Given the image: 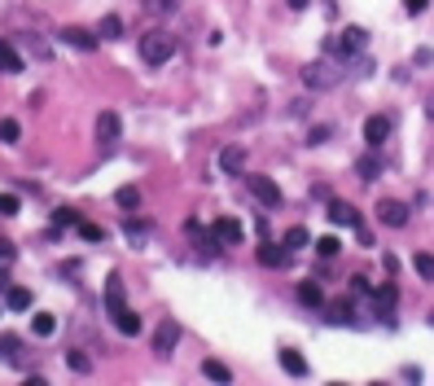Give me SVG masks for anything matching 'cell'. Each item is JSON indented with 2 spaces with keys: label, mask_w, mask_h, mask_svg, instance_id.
<instances>
[{
  "label": "cell",
  "mask_w": 434,
  "mask_h": 386,
  "mask_svg": "<svg viewBox=\"0 0 434 386\" xmlns=\"http://www.w3.org/2000/svg\"><path fill=\"white\" fill-rule=\"evenodd\" d=\"M211 233H215V241L228 250V246H241V237H246V224H241L237 215H220V220L211 224Z\"/></svg>",
  "instance_id": "277c9868"
},
{
  "label": "cell",
  "mask_w": 434,
  "mask_h": 386,
  "mask_svg": "<svg viewBox=\"0 0 434 386\" xmlns=\"http://www.w3.org/2000/svg\"><path fill=\"white\" fill-rule=\"evenodd\" d=\"M31 334H35V338H53V334H57V316H53V312H35Z\"/></svg>",
  "instance_id": "ffe728a7"
},
{
  "label": "cell",
  "mask_w": 434,
  "mask_h": 386,
  "mask_svg": "<svg viewBox=\"0 0 434 386\" xmlns=\"http://www.w3.org/2000/svg\"><path fill=\"white\" fill-rule=\"evenodd\" d=\"M250 180V193H255L259 207H281V189H276L272 176H246Z\"/></svg>",
  "instance_id": "ba28073f"
},
{
  "label": "cell",
  "mask_w": 434,
  "mask_h": 386,
  "mask_svg": "<svg viewBox=\"0 0 434 386\" xmlns=\"http://www.w3.org/2000/svg\"><path fill=\"white\" fill-rule=\"evenodd\" d=\"M176 347H180V325L167 316V321H158V329H154V356H176Z\"/></svg>",
  "instance_id": "5b68a950"
},
{
  "label": "cell",
  "mask_w": 434,
  "mask_h": 386,
  "mask_svg": "<svg viewBox=\"0 0 434 386\" xmlns=\"http://www.w3.org/2000/svg\"><path fill=\"white\" fill-rule=\"evenodd\" d=\"M96 35H105V40H118V35H123V18H118V14H105L101 22H96Z\"/></svg>",
  "instance_id": "d4e9b609"
},
{
  "label": "cell",
  "mask_w": 434,
  "mask_h": 386,
  "mask_svg": "<svg viewBox=\"0 0 434 386\" xmlns=\"http://www.w3.org/2000/svg\"><path fill=\"white\" fill-rule=\"evenodd\" d=\"M373 303H378L382 316H391V307H395V285H382L378 294H373Z\"/></svg>",
  "instance_id": "f546056e"
},
{
  "label": "cell",
  "mask_w": 434,
  "mask_h": 386,
  "mask_svg": "<svg viewBox=\"0 0 434 386\" xmlns=\"http://www.w3.org/2000/svg\"><path fill=\"white\" fill-rule=\"evenodd\" d=\"M202 373H207V378H211V382H224V386H228V382H233V369H228V365H224V360H202Z\"/></svg>",
  "instance_id": "7402d4cb"
},
{
  "label": "cell",
  "mask_w": 434,
  "mask_h": 386,
  "mask_svg": "<svg viewBox=\"0 0 434 386\" xmlns=\"http://www.w3.org/2000/svg\"><path fill=\"white\" fill-rule=\"evenodd\" d=\"M18 136H22L18 119H0V141H5V145H18Z\"/></svg>",
  "instance_id": "4dcf8cb0"
},
{
  "label": "cell",
  "mask_w": 434,
  "mask_h": 386,
  "mask_svg": "<svg viewBox=\"0 0 434 386\" xmlns=\"http://www.w3.org/2000/svg\"><path fill=\"white\" fill-rule=\"evenodd\" d=\"M426 114H430V119H434V92H430V96H426Z\"/></svg>",
  "instance_id": "b9f144b4"
},
{
  "label": "cell",
  "mask_w": 434,
  "mask_h": 386,
  "mask_svg": "<svg viewBox=\"0 0 434 386\" xmlns=\"http://www.w3.org/2000/svg\"><path fill=\"white\" fill-rule=\"evenodd\" d=\"M281 369L289 373V378H307V360L298 356V352H289V347L281 352Z\"/></svg>",
  "instance_id": "44dd1931"
},
{
  "label": "cell",
  "mask_w": 434,
  "mask_h": 386,
  "mask_svg": "<svg viewBox=\"0 0 434 386\" xmlns=\"http://www.w3.org/2000/svg\"><path fill=\"white\" fill-rule=\"evenodd\" d=\"M118 136H123V119H118L114 110H101L96 114V141H101L105 150H114Z\"/></svg>",
  "instance_id": "8992f818"
},
{
  "label": "cell",
  "mask_w": 434,
  "mask_h": 386,
  "mask_svg": "<svg viewBox=\"0 0 434 386\" xmlns=\"http://www.w3.org/2000/svg\"><path fill=\"white\" fill-rule=\"evenodd\" d=\"M303 246H311V233H307L303 224H294V228H289V233H285V250H289V255H294V250H303Z\"/></svg>",
  "instance_id": "cb8c5ba5"
},
{
  "label": "cell",
  "mask_w": 434,
  "mask_h": 386,
  "mask_svg": "<svg viewBox=\"0 0 434 386\" xmlns=\"http://www.w3.org/2000/svg\"><path fill=\"white\" fill-rule=\"evenodd\" d=\"M351 294H360V298H364V294H373V290H369V281H364V276H351Z\"/></svg>",
  "instance_id": "f35d334b"
},
{
  "label": "cell",
  "mask_w": 434,
  "mask_h": 386,
  "mask_svg": "<svg viewBox=\"0 0 434 386\" xmlns=\"http://www.w3.org/2000/svg\"><path fill=\"white\" fill-rule=\"evenodd\" d=\"M364 44H369V31H364V27H342L338 35L324 40V53L338 57V62H351V57L364 53Z\"/></svg>",
  "instance_id": "6da1fadb"
},
{
  "label": "cell",
  "mask_w": 434,
  "mask_h": 386,
  "mask_svg": "<svg viewBox=\"0 0 434 386\" xmlns=\"http://www.w3.org/2000/svg\"><path fill=\"white\" fill-rule=\"evenodd\" d=\"M114 202H118V207H123V211H136V207H141V189H132V185H123V189H118V193H114Z\"/></svg>",
  "instance_id": "f1b7e54d"
},
{
  "label": "cell",
  "mask_w": 434,
  "mask_h": 386,
  "mask_svg": "<svg viewBox=\"0 0 434 386\" xmlns=\"http://www.w3.org/2000/svg\"><path fill=\"white\" fill-rule=\"evenodd\" d=\"M259 263H263V268H285V263H289V250H285V246H272V241H263V246H259Z\"/></svg>",
  "instance_id": "e0dca14e"
},
{
  "label": "cell",
  "mask_w": 434,
  "mask_h": 386,
  "mask_svg": "<svg viewBox=\"0 0 434 386\" xmlns=\"http://www.w3.org/2000/svg\"><path fill=\"white\" fill-rule=\"evenodd\" d=\"M289 5H294V9H307V0H289Z\"/></svg>",
  "instance_id": "7bdbcfd3"
},
{
  "label": "cell",
  "mask_w": 434,
  "mask_h": 386,
  "mask_svg": "<svg viewBox=\"0 0 434 386\" xmlns=\"http://www.w3.org/2000/svg\"><path fill=\"white\" fill-rule=\"evenodd\" d=\"M426 5H430V0H404L408 14H426Z\"/></svg>",
  "instance_id": "ab89813d"
},
{
  "label": "cell",
  "mask_w": 434,
  "mask_h": 386,
  "mask_svg": "<svg viewBox=\"0 0 434 386\" xmlns=\"http://www.w3.org/2000/svg\"><path fill=\"white\" fill-rule=\"evenodd\" d=\"M176 57V35H167V31H145L141 35V62L145 66H163V62H172Z\"/></svg>",
  "instance_id": "3957f363"
},
{
  "label": "cell",
  "mask_w": 434,
  "mask_h": 386,
  "mask_svg": "<svg viewBox=\"0 0 434 386\" xmlns=\"http://www.w3.org/2000/svg\"><path fill=\"white\" fill-rule=\"evenodd\" d=\"M0 365H9V369L27 365V347H22L18 334H0Z\"/></svg>",
  "instance_id": "9c48e42d"
},
{
  "label": "cell",
  "mask_w": 434,
  "mask_h": 386,
  "mask_svg": "<svg viewBox=\"0 0 434 386\" xmlns=\"http://www.w3.org/2000/svg\"><path fill=\"white\" fill-rule=\"evenodd\" d=\"M316 250H320L324 259H333L338 250H342V241H338V237H320V241H316Z\"/></svg>",
  "instance_id": "836d02e7"
},
{
  "label": "cell",
  "mask_w": 434,
  "mask_h": 386,
  "mask_svg": "<svg viewBox=\"0 0 434 386\" xmlns=\"http://www.w3.org/2000/svg\"><path fill=\"white\" fill-rule=\"evenodd\" d=\"M57 40L70 44V48H83V53H88V48H96V31H83V27H62V31H57Z\"/></svg>",
  "instance_id": "4fadbf2b"
},
{
  "label": "cell",
  "mask_w": 434,
  "mask_h": 386,
  "mask_svg": "<svg viewBox=\"0 0 434 386\" xmlns=\"http://www.w3.org/2000/svg\"><path fill=\"white\" fill-rule=\"evenodd\" d=\"M220 167L228 176H241V172H246V150H241V145H224V150H220Z\"/></svg>",
  "instance_id": "9a60e30c"
},
{
  "label": "cell",
  "mask_w": 434,
  "mask_h": 386,
  "mask_svg": "<svg viewBox=\"0 0 434 386\" xmlns=\"http://www.w3.org/2000/svg\"><path fill=\"white\" fill-rule=\"evenodd\" d=\"M114 329H118V334H127V338H136V334L145 329V325H141V316H136V312H132V307H127V312H123V316H118V321H114Z\"/></svg>",
  "instance_id": "484cf974"
},
{
  "label": "cell",
  "mask_w": 434,
  "mask_h": 386,
  "mask_svg": "<svg viewBox=\"0 0 434 386\" xmlns=\"http://www.w3.org/2000/svg\"><path fill=\"white\" fill-rule=\"evenodd\" d=\"M324 321L329 325H351L355 316H351V303H329L324 307Z\"/></svg>",
  "instance_id": "4316f807"
},
{
  "label": "cell",
  "mask_w": 434,
  "mask_h": 386,
  "mask_svg": "<svg viewBox=\"0 0 434 386\" xmlns=\"http://www.w3.org/2000/svg\"><path fill=\"white\" fill-rule=\"evenodd\" d=\"M386 136H391V114H369V119H364V141H369V150L386 145Z\"/></svg>",
  "instance_id": "8fae6325"
},
{
  "label": "cell",
  "mask_w": 434,
  "mask_h": 386,
  "mask_svg": "<svg viewBox=\"0 0 434 386\" xmlns=\"http://www.w3.org/2000/svg\"><path fill=\"white\" fill-rule=\"evenodd\" d=\"M329 224H338V228H360V211L351 207V202H329Z\"/></svg>",
  "instance_id": "5bb4252c"
},
{
  "label": "cell",
  "mask_w": 434,
  "mask_h": 386,
  "mask_svg": "<svg viewBox=\"0 0 434 386\" xmlns=\"http://www.w3.org/2000/svg\"><path fill=\"white\" fill-rule=\"evenodd\" d=\"M324 141H329V128H316V132H311V141H307V145H324Z\"/></svg>",
  "instance_id": "60d3db41"
},
{
  "label": "cell",
  "mask_w": 434,
  "mask_h": 386,
  "mask_svg": "<svg viewBox=\"0 0 434 386\" xmlns=\"http://www.w3.org/2000/svg\"><path fill=\"white\" fill-rule=\"evenodd\" d=\"M66 365H70V369H75V373H92V360H88V356H83V352H79V347H75V352H66Z\"/></svg>",
  "instance_id": "d6a6232c"
},
{
  "label": "cell",
  "mask_w": 434,
  "mask_h": 386,
  "mask_svg": "<svg viewBox=\"0 0 434 386\" xmlns=\"http://www.w3.org/2000/svg\"><path fill=\"white\" fill-rule=\"evenodd\" d=\"M18 259V250H14V241H5V237H0V268H5L9 272V263H14Z\"/></svg>",
  "instance_id": "e575fe53"
},
{
  "label": "cell",
  "mask_w": 434,
  "mask_h": 386,
  "mask_svg": "<svg viewBox=\"0 0 434 386\" xmlns=\"http://www.w3.org/2000/svg\"><path fill=\"white\" fill-rule=\"evenodd\" d=\"M5 303L14 307V312H27V307L35 303V294H31L27 285H9V290H5Z\"/></svg>",
  "instance_id": "d6986e66"
},
{
  "label": "cell",
  "mask_w": 434,
  "mask_h": 386,
  "mask_svg": "<svg viewBox=\"0 0 434 386\" xmlns=\"http://www.w3.org/2000/svg\"><path fill=\"white\" fill-rule=\"evenodd\" d=\"M355 172H360V180H378V176H382V163H378V159H360Z\"/></svg>",
  "instance_id": "1f68e13d"
},
{
  "label": "cell",
  "mask_w": 434,
  "mask_h": 386,
  "mask_svg": "<svg viewBox=\"0 0 434 386\" xmlns=\"http://www.w3.org/2000/svg\"><path fill=\"white\" fill-rule=\"evenodd\" d=\"M79 233L88 237V241H105V228L101 224H79Z\"/></svg>",
  "instance_id": "74e56055"
},
{
  "label": "cell",
  "mask_w": 434,
  "mask_h": 386,
  "mask_svg": "<svg viewBox=\"0 0 434 386\" xmlns=\"http://www.w3.org/2000/svg\"><path fill=\"white\" fill-rule=\"evenodd\" d=\"M0 70H5V75L22 70V53L14 48V40H0Z\"/></svg>",
  "instance_id": "ac0fdd59"
},
{
  "label": "cell",
  "mask_w": 434,
  "mask_h": 386,
  "mask_svg": "<svg viewBox=\"0 0 434 386\" xmlns=\"http://www.w3.org/2000/svg\"><path fill=\"white\" fill-rule=\"evenodd\" d=\"M185 233L193 237V246L202 250V259H215V255H220V250H224L220 241H215V233H207V228H202L198 220H189V224H185Z\"/></svg>",
  "instance_id": "30bf717a"
},
{
  "label": "cell",
  "mask_w": 434,
  "mask_h": 386,
  "mask_svg": "<svg viewBox=\"0 0 434 386\" xmlns=\"http://www.w3.org/2000/svg\"><path fill=\"white\" fill-rule=\"evenodd\" d=\"M378 220L386 228H404L408 224V207H404V202H395V198H386V202H378Z\"/></svg>",
  "instance_id": "7c38bea8"
},
{
  "label": "cell",
  "mask_w": 434,
  "mask_h": 386,
  "mask_svg": "<svg viewBox=\"0 0 434 386\" xmlns=\"http://www.w3.org/2000/svg\"><path fill=\"white\" fill-rule=\"evenodd\" d=\"M303 83H307V88H316V92L338 88V83H342V62L329 57V53H324L320 62H307V66H303Z\"/></svg>",
  "instance_id": "7a4b0ae2"
},
{
  "label": "cell",
  "mask_w": 434,
  "mask_h": 386,
  "mask_svg": "<svg viewBox=\"0 0 434 386\" xmlns=\"http://www.w3.org/2000/svg\"><path fill=\"white\" fill-rule=\"evenodd\" d=\"M298 303H303V307H324L320 285H316V281H303V285H298Z\"/></svg>",
  "instance_id": "603a6c76"
},
{
  "label": "cell",
  "mask_w": 434,
  "mask_h": 386,
  "mask_svg": "<svg viewBox=\"0 0 434 386\" xmlns=\"http://www.w3.org/2000/svg\"><path fill=\"white\" fill-rule=\"evenodd\" d=\"M18 44L27 48L31 57H40V62H48V57H53V44H48L44 35H35V31H22V35H18Z\"/></svg>",
  "instance_id": "2e32d148"
},
{
  "label": "cell",
  "mask_w": 434,
  "mask_h": 386,
  "mask_svg": "<svg viewBox=\"0 0 434 386\" xmlns=\"http://www.w3.org/2000/svg\"><path fill=\"white\" fill-rule=\"evenodd\" d=\"M105 312H110V321H118L127 312V298H123V276L110 272L105 276Z\"/></svg>",
  "instance_id": "52a82bcc"
},
{
  "label": "cell",
  "mask_w": 434,
  "mask_h": 386,
  "mask_svg": "<svg viewBox=\"0 0 434 386\" xmlns=\"http://www.w3.org/2000/svg\"><path fill=\"white\" fill-rule=\"evenodd\" d=\"M18 211H22V202L14 193H0V215H18Z\"/></svg>",
  "instance_id": "d590c367"
},
{
  "label": "cell",
  "mask_w": 434,
  "mask_h": 386,
  "mask_svg": "<svg viewBox=\"0 0 434 386\" xmlns=\"http://www.w3.org/2000/svg\"><path fill=\"white\" fill-rule=\"evenodd\" d=\"M176 0H145V14H172Z\"/></svg>",
  "instance_id": "8d00e7d4"
},
{
  "label": "cell",
  "mask_w": 434,
  "mask_h": 386,
  "mask_svg": "<svg viewBox=\"0 0 434 386\" xmlns=\"http://www.w3.org/2000/svg\"><path fill=\"white\" fill-rule=\"evenodd\" d=\"M413 268H417V276H421V281H434V255L417 250V255H413Z\"/></svg>",
  "instance_id": "83f0119b"
}]
</instances>
